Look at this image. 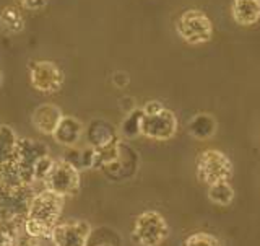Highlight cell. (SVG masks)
<instances>
[{"label": "cell", "instance_id": "cell-13", "mask_svg": "<svg viewBox=\"0 0 260 246\" xmlns=\"http://www.w3.org/2000/svg\"><path fill=\"white\" fill-rule=\"evenodd\" d=\"M119 141L117 130L109 121L106 119H93L86 129V142L93 149H100L111 142Z\"/></svg>", "mask_w": 260, "mask_h": 246}, {"label": "cell", "instance_id": "cell-1", "mask_svg": "<svg viewBox=\"0 0 260 246\" xmlns=\"http://www.w3.org/2000/svg\"><path fill=\"white\" fill-rule=\"evenodd\" d=\"M62 196L49 189L39 191L35 194L28 210V217L24 220L23 230L32 238H51V233L59 224V218L63 210Z\"/></svg>", "mask_w": 260, "mask_h": 246}, {"label": "cell", "instance_id": "cell-18", "mask_svg": "<svg viewBox=\"0 0 260 246\" xmlns=\"http://www.w3.org/2000/svg\"><path fill=\"white\" fill-rule=\"evenodd\" d=\"M16 142H18V135L15 130L7 124H0V163L8 161L13 157Z\"/></svg>", "mask_w": 260, "mask_h": 246}, {"label": "cell", "instance_id": "cell-15", "mask_svg": "<svg viewBox=\"0 0 260 246\" xmlns=\"http://www.w3.org/2000/svg\"><path fill=\"white\" fill-rule=\"evenodd\" d=\"M216 130V121L211 114L200 113L195 114L189 122V134L199 141H207V139L213 137Z\"/></svg>", "mask_w": 260, "mask_h": 246}, {"label": "cell", "instance_id": "cell-4", "mask_svg": "<svg viewBox=\"0 0 260 246\" xmlns=\"http://www.w3.org/2000/svg\"><path fill=\"white\" fill-rule=\"evenodd\" d=\"M49 157V147L44 142L35 141V139H18L13 157L10 158L18 171L20 179L24 186L36 184V168L39 161Z\"/></svg>", "mask_w": 260, "mask_h": 246}, {"label": "cell", "instance_id": "cell-3", "mask_svg": "<svg viewBox=\"0 0 260 246\" xmlns=\"http://www.w3.org/2000/svg\"><path fill=\"white\" fill-rule=\"evenodd\" d=\"M35 186H4L0 184V222L13 225L20 230L28 217L31 201L35 198Z\"/></svg>", "mask_w": 260, "mask_h": 246}, {"label": "cell", "instance_id": "cell-21", "mask_svg": "<svg viewBox=\"0 0 260 246\" xmlns=\"http://www.w3.org/2000/svg\"><path fill=\"white\" fill-rule=\"evenodd\" d=\"M18 232L13 225L0 222V246H15Z\"/></svg>", "mask_w": 260, "mask_h": 246}, {"label": "cell", "instance_id": "cell-10", "mask_svg": "<svg viewBox=\"0 0 260 246\" xmlns=\"http://www.w3.org/2000/svg\"><path fill=\"white\" fill-rule=\"evenodd\" d=\"M91 230L93 228L86 220H69L57 224L49 240L54 246H86Z\"/></svg>", "mask_w": 260, "mask_h": 246}, {"label": "cell", "instance_id": "cell-9", "mask_svg": "<svg viewBox=\"0 0 260 246\" xmlns=\"http://www.w3.org/2000/svg\"><path fill=\"white\" fill-rule=\"evenodd\" d=\"M28 72L31 87L39 93L55 95L63 87V72L52 61H31L28 64Z\"/></svg>", "mask_w": 260, "mask_h": 246}, {"label": "cell", "instance_id": "cell-6", "mask_svg": "<svg viewBox=\"0 0 260 246\" xmlns=\"http://www.w3.org/2000/svg\"><path fill=\"white\" fill-rule=\"evenodd\" d=\"M171 228L156 210H145L135 218L132 241L138 246H159L169 236Z\"/></svg>", "mask_w": 260, "mask_h": 246}, {"label": "cell", "instance_id": "cell-25", "mask_svg": "<svg viewBox=\"0 0 260 246\" xmlns=\"http://www.w3.org/2000/svg\"><path fill=\"white\" fill-rule=\"evenodd\" d=\"M96 246H112V244H109V243H101V244H96Z\"/></svg>", "mask_w": 260, "mask_h": 246}, {"label": "cell", "instance_id": "cell-12", "mask_svg": "<svg viewBox=\"0 0 260 246\" xmlns=\"http://www.w3.org/2000/svg\"><path fill=\"white\" fill-rule=\"evenodd\" d=\"M85 134V126L80 119L73 116H63L59 122V126L54 130V141L63 147H75L81 141Z\"/></svg>", "mask_w": 260, "mask_h": 246}, {"label": "cell", "instance_id": "cell-2", "mask_svg": "<svg viewBox=\"0 0 260 246\" xmlns=\"http://www.w3.org/2000/svg\"><path fill=\"white\" fill-rule=\"evenodd\" d=\"M142 111L143 116L140 121V135L151 139V141L166 142L177 134L179 122L176 114L161 101H146Z\"/></svg>", "mask_w": 260, "mask_h": 246}, {"label": "cell", "instance_id": "cell-8", "mask_svg": "<svg viewBox=\"0 0 260 246\" xmlns=\"http://www.w3.org/2000/svg\"><path fill=\"white\" fill-rule=\"evenodd\" d=\"M234 173L230 157L216 149L203 150L197 158V178L203 184H213L223 179H231Z\"/></svg>", "mask_w": 260, "mask_h": 246}, {"label": "cell", "instance_id": "cell-24", "mask_svg": "<svg viewBox=\"0 0 260 246\" xmlns=\"http://www.w3.org/2000/svg\"><path fill=\"white\" fill-rule=\"evenodd\" d=\"M2 84H4V73L0 70V87H2Z\"/></svg>", "mask_w": 260, "mask_h": 246}, {"label": "cell", "instance_id": "cell-23", "mask_svg": "<svg viewBox=\"0 0 260 246\" xmlns=\"http://www.w3.org/2000/svg\"><path fill=\"white\" fill-rule=\"evenodd\" d=\"M15 246H41L38 238H32V236H28L24 233L23 236H16Z\"/></svg>", "mask_w": 260, "mask_h": 246}, {"label": "cell", "instance_id": "cell-17", "mask_svg": "<svg viewBox=\"0 0 260 246\" xmlns=\"http://www.w3.org/2000/svg\"><path fill=\"white\" fill-rule=\"evenodd\" d=\"M0 30L5 35H20L24 30V16L16 7H4L0 12Z\"/></svg>", "mask_w": 260, "mask_h": 246}, {"label": "cell", "instance_id": "cell-19", "mask_svg": "<svg viewBox=\"0 0 260 246\" xmlns=\"http://www.w3.org/2000/svg\"><path fill=\"white\" fill-rule=\"evenodd\" d=\"M142 116H143V111L142 108H135L132 113L128 114V116L124 119L122 122V134L128 139H135L140 135V121H142Z\"/></svg>", "mask_w": 260, "mask_h": 246}, {"label": "cell", "instance_id": "cell-14", "mask_svg": "<svg viewBox=\"0 0 260 246\" xmlns=\"http://www.w3.org/2000/svg\"><path fill=\"white\" fill-rule=\"evenodd\" d=\"M231 16L239 26H254L260 20V0H233Z\"/></svg>", "mask_w": 260, "mask_h": 246}, {"label": "cell", "instance_id": "cell-16", "mask_svg": "<svg viewBox=\"0 0 260 246\" xmlns=\"http://www.w3.org/2000/svg\"><path fill=\"white\" fill-rule=\"evenodd\" d=\"M207 196H208L210 202H213L215 206L228 207L233 204V201L236 198V191H234L233 184L230 183V179H223V181L210 184Z\"/></svg>", "mask_w": 260, "mask_h": 246}, {"label": "cell", "instance_id": "cell-5", "mask_svg": "<svg viewBox=\"0 0 260 246\" xmlns=\"http://www.w3.org/2000/svg\"><path fill=\"white\" fill-rule=\"evenodd\" d=\"M176 33L190 46L205 44L213 38V23L205 12L199 8H187L176 21Z\"/></svg>", "mask_w": 260, "mask_h": 246}, {"label": "cell", "instance_id": "cell-22", "mask_svg": "<svg viewBox=\"0 0 260 246\" xmlns=\"http://www.w3.org/2000/svg\"><path fill=\"white\" fill-rule=\"evenodd\" d=\"M23 8H26V10H43V8L47 5V0H16Z\"/></svg>", "mask_w": 260, "mask_h": 246}, {"label": "cell", "instance_id": "cell-20", "mask_svg": "<svg viewBox=\"0 0 260 246\" xmlns=\"http://www.w3.org/2000/svg\"><path fill=\"white\" fill-rule=\"evenodd\" d=\"M184 246H221V241L208 232H195L187 236Z\"/></svg>", "mask_w": 260, "mask_h": 246}, {"label": "cell", "instance_id": "cell-11", "mask_svg": "<svg viewBox=\"0 0 260 246\" xmlns=\"http://www.w3.org/2000/svg\"><path fill=\"white\" fill-rule=\"evenodd\" d=\"M62 118H63V113L59 106H55L54 103H43L32 111L31 122L38 132L52 135Z\"/></svg>", "mask_w": 260, "mask_h": 246}, {"label": "cell", "instance_id": "cell-7", "mask_svg": "<svg viewBox=\"0 0 260 246\" xmlns=\"http://www.w3.org/2000/svg\"><path fill=\"white\" fill-rule=\"evenodd\" d=\"M80 170L65 158L52 161V167L44 178V187L62 198H75L80 193Z\"/></svg>", "mask_w": 260, "mask_h": 246}]
</instances>
